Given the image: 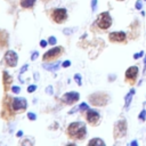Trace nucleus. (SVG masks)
Segmentation results:
<instances>
[{"label": "nucleus", "instance_id": "5701e85b", "mask_svg": "<svg viewBox=\"0 0 146 146\" xmlns=\"http://www.w3.org/2000/svg\"><path fill=\"white\" fill-rule=\"evenodd\" d=\"M74 79L76 80V82H78V84H79V86H81V78H80V75H79V74H75V76H74Z\"/></svg>", "mask_w": 146, "mask_h": 146}, {"label": "nucleus", "instance_id": "393cba45", "mask_svg": "<svg viewBox=\"0 0 146 146\" xmlns=\"http://www.w3.org/2000/svg\"><path fill=\"white\" fill-rule=\"evenodd\" d=\"M48 42H49L50 44H55V43H56V39H55L54 36H50L49 40H48Z\"/></svg>", "mask_w": 146, "mask_h": 146}, {"label": "nucleus", "instance_id": "2eb2a0df", "mask_svg": "<svg viewBox=\"0 0 146 146\" xmlns=\"http://www.w3.org/2000/svg\"><path fill=\"white\" fill-rule=\"evenodd\" d=\"M59 62H57V63H55V64H52V65H43V67L44 68H47V70H49V71H57L58 70V67H59Z\"/></svg>", "mask_w": 146, "mask_h": 146}, {"label": "nucleus", "instance_id": "f8f14e48", "mask_svg": "<svg viewBox=\"0 0 146 146\" xmlns=\"http://www.w3.org/2000/svg\"><path fill=\"white\" fill-rule=\"evenodd\" d=\"M60 52H62V48H60V47H55V48L48 50V51L44 54L43 60H49V59H51V58H55V57L59 56Z\"/></svg>", "mask_w": 146, "mask_h": 146}, {"label": "nucleus", "instance_id": "f03ea898", "mask_svg": "<svg viewBox=\"0 0 146 146\" xmlns=\"http://www.w3.org/2000/svg\"><path fill=\"white\" fill-rule=\"evenodd\" d=\"M96 24L98 25V27H100L103 30L108 29L112 25V17H111L110 13L108 11H104V13L99 14L98 17H97Z\"/></svg>", "mask_w": 146, "mask_h": 146}, {"label": "nucleus", "instance_id": "f704fd0d", "mask_svg": "<svg viewBox=\"0 0 146 146\" xmlns=\"http://www.w3.org/2000/svg\"><path fill=\"white\" fill-rule=\"evenodd\" d=\"M22 135H23V132H22V131H18V132H17V137H21Z\"/></svg>", "mask_w": 146, "mask_h": 146}, {"label": "nucleus", "instance_id": "1a4fd4ad", "mask_svg": "<svg viewBox=\"0 0 146 146\" xmlns=\"http://www.w3.org/2000/svg\"><path fill=\"white\" fill-rule=\"evenodd\" d=\"M17 55H16V52L15 51H13V50H8L7 52H6V55H5V60L7 62V64L9 65V66H11V67H15L16 66V64H17Z\"/></svg>", "mask_w": 146, "mask_h": 146}, {"label": "nucleus", "instance_id": "2f4dec72", "mask_svg": "<svg viewBox=\"0 0 146 146\" xmlns=\"http://www.w3.org/2000/svg\"><path fill=\"white\" fill-rule=\"evenodd\" d=\"M26 70H27V65H25V66H23V67L21 68V74H22V73H23L24 71H26Z\"/></svg>", "mask_w": 146, "mask_h": 146}, {"label": "nucleus", "instance_id": "b1692460", "mask_svg": "<svg viewBox=\"0 0 146 146\" xmlns=\"http://www.w3.org/2000/svg\"><path fill=\"white\" fill-rule=\"evenodd\" d=\"M27 116H29V119H30V120H32V121L36 119L35 114H33V113H27Z\"/></svg>", "mask_w": 146, "mask_h": 146}, {"label": "nucleus", "instance_id": "39448f33", "mask_svg": "<svg viewBox=\"0 0 146 146\" xmlns=\"http://www.w3.org/2000/svg\"><path fill=\"white\" fill-rule=\"evenodd\" d=\"M51 17H52V19H54L56 23H59V24H60V23L65 22L66 17H67L66 9H64V8H57V9H55V10H52Z\"/></svg>", "mask_w": 146, "mask_h": 146}, {"label": "nucleus", "instance_id": "72a5a7b5", "mask_svg": "<svg viewBox=\"0 0 146 146\" xmlns=\"http://www.w3.org/2000/svg\"><path fill=\"white\" fill-rule=\"evenodd\" d=\"M146 71V55H145V58H144V72Z\"/></svg>", "mask_w": 146, "mask_h": 146}, {"label": "nucleus", "instance_id": "4be33fe9", "mask_svg": "<svg viewBox=\"0 0 146 146\" xmlns=\"http://www.w3.org/2000/svg\"><path fill=\"white\" fill-rule=\"evenodd\" d=\"M96 7H97V0H91V8H92V11L96 10Z\"/></svg>", "mask_w": 146, "mask_h": 146}, {"label": "nucleus", "instance_id": "7c9ffc66", "mask_svg": "<svg viewBox=\"0 0 146 146\" xmlns=\"http://www.w3.org/2000/svg\"><path fill=\"white\" fill-rule=\"evenodd\" d=\"M70 64H71V63H70V60H66V62H64V63H63V66H64V67H68V66H70Z\"/></svg>", "mask_w": 146, "mask_h": 146}, {"label": "nucleus", "instance_id": "aec40b11", "mask_svg": "<svg viewBox=\"0 0 146 146\" xmlns=\"http://www.w3.org/2000/svg\"><path fill=\"white\" fill-rule=\"evenodd\" d=\"M141 8H143V3H141V0H137V1H136V9L140 10Z\"/></svg>", "mask_w": 146, "mask_h": 146}, {"label": "nucleus", "instance_id": "e433bc0d", "mask_svg": "<svg viewBox=\"0 0 146 146\" xmlns=\"http://www.w3.org/2000/svg\"><path fill=\"white\" fill-rule=\"evenodd\" d=\"M119 1H122V0H119Z\"/></svg>", "mask_w": 146, "mask_h": 146}, {"label": "nucleus", "instance_id": "f3484780", "mask_svg": "<svg viewBox=\"0 0 146 146\" xmlns=\"http://www.w3.org/2000/svg\"><path fill=\"white\" fill-rule=\"evenodd\" d=\"M3 83H5L6 86L11 83V78L8 75V73H7V72H3Z\"/></svg>", "mask_w": 146, "mask_h": 146}, {"label": "nucleus", "instance_id": "473e14b6", "mask_svg": "<svg viewBox=\"0 0 146 146\" xmlns=\"http://www.w3.org/2000/svg\"><path fill=\"white\" fill-rule=\"evenodd\" d=\"M130 145H131V146H137V145H138V143H137L136 140H132V141L130 143Z\"/></svg>", "mask_w": 146, "mask_h": 146}, {"label": "nucleus", "instance_id": "f257e3e1", "mask_svg": "<svg viewBox=\"0 0 146 146\" xmlns=\"http://www.w3.org/2000/svg\"><path fill=\"white\" fill-rule=\"evenodd\" d=\"M67 133L70 137L75 138V139H83L87 133L86 124L83 122H73L68 125Z\"/></svg>", "mask_w": 146, "mask_h": 146}, {"label": "nucleus", "instance_id": "7ed1b4c3", "mask_svg": "<svg viewBox=\"0 0 146 146\" xmlns=\"http://www.w3.org/2000/svg\"><path fill=\"white\" fill-rule=\"evenodd\" d=\"M125 133H127V121L124 119L116 121L114 124V136L116 138H121L125 136Z\"/></svg>", "mask_w": 146, "mask_h": 146}, {"label": "nucleus", "instance_id": "6e6552de", "mask_svg": "<svg viewBox=\"0 0 146 146\" xmlns=\"http://www.w3.org/2000/svg\"><path fill=\"white\" fill-rule=\"evenodd\" d=\"M11 107L14 111H23L26 108V100L25 98L21 97V98H14L13 103H11Z\"/></svg>", "mask_w": 146, "mask_h": 146}, {"label": "nucleus", "instance_id": "ddd939ff", "mask_svg": "<svg viewBox=\"0 0 146 146\" xmlns=\"http://www.w3.org/2000/svg\"><path fill=\"white\" fill-rule=\"evenodd\" d=\"M133 95H135V89H131V90L125 95V97H124V100H125L124 106H125V108H128V107H129V105H130V103H131V100H132Z\"/></svg>", "mask_w": 146, "mask_h": 146}, {"label": "nucleus", "instance_id": "a878e982", "mask_svg": "<svg viewBox=\"0 0 146 146\" xmlns=\"http://www.w3.org/2000/svg\"><path fill=\"white\" fill-rule=\"evenodd\" d=\"M35 89H36V86H30V87L27 88V91H29V92H33Z\"/></svg>", "mask_w": 146, "mask_h": 146}, {"label": "nucleus", "instance_id": "c85d7f7f", "mask_svg": "<svg viewBox=\"0 0 146 146\" xmlns=\"http://www.w3.org/2000/svg\"><path fill=\"white\" fill-rule=\"evenodd\" d=\"M47 43H48V42H47V41H44V40H41V41H40V46H41V47H46V46H47Z\"/></svg>", "mask_w": 146, "mask_h": 146}, {"label": "nucleus", "instance_id": "4468645a", "mask_svg": "<svg viewBox=\"0 0 146 146\" xmlns=\"http://www.w3.org/2000/svg\"><path fill=\"white\" fill-rule=\"evenodd\" d=\"M35 0H21V6L23 8H31L34 5Z\"/></svg>", "mask_w": 146, "mask_h": 146}, {"label": "nucleus", "instance_id": "9d476101", "mask_svg": "<svg viewBox=\"0 0 146 146\" xmlns=\"http://www.w3.org/2000/svg\"><path fill=\"white\" fill-rule=\"evenodd\" d=\"M87 121L90 124H97L99 121V113L95 110H88L87 112Z\"/></svg>", "mask_w": 146, "mask_h": 146}, {"label": "nucleus", "instance_id": "cd10ccee", "mask_svg": "<svg viewBox=\"0 0 146 146\" xmlns=\"http://www.w3.org/2000/svg\"><path fill=\"white\" fill-rule=\"evenodd\" d=\"M38 55H39V54H38V51L33 52V54H32V57H31V59H32V60H34V59H35V58L38 57Z\"/></svg>", "mask_w": 146, "mask_h": 146}, {"label": "nucleus", "instance_id": "423d86ee", "mask_svg": "<svg viewBox=\"0 0 146 146\" xmlns=\"http://www.w3.org/2000/svg\"><path fill=\"white\" fill-rule=\"evenodd\" d=\"M138 73H139V71H138V67L137 66H130L125 71V80L129 83H133L136 81V78H137Z\"/></svg>", "mask_w": 146, "mask_h": 146}, {"label": "nucleus", "instance_id": "9b49d317", "mask_svg": "<svg viewBox=\"0 0 146 146\" xmlns=\"http://www.w3.org/2000/svg\"><path fill=\"white\" fill-rule=\"evenodd\" d=\"M110 40L112 42H123L125 40V33L122 32V31H119V32H112L110 33Z\"/></svg>", "mask_w": 146, "mask_h": 146}, {"label": "nucleus", "instance_id": "a211bd4d", "mask_svg": "<svg viewBox=\"0 0 146 146\" xmlns=\"http://www.w3.org/2000/svg\"><path fill=\"white\" fill-rule=\"evenodd\" d=\"M145 117H146V111H145V110H141V112H140L139 115H138V119L141 120V121H144Z\"/></svg>", "mask_w": 146, "mask_h": 146}, {"label": "nucleus", "instance_id": "20e7f679", "mask_svg": "<svg viewBox=\"0 0 146 146\" xmlns=\"http://www.w3.org/2000/svg\"><path fill=\"white\" fill-rule=\"evenodd\" d=\"M107 100H108V96L103 92H97V94H94L92 96H90V102L94 105L103 106L107 103Z\"/></svg>", "mask_w": 146, "mask_h": 146}, {"label": "nucleus", "instance_id": "c9c22d12", "mask_svg": "<svg viewBox=\"0 0 146 146\" xmlns=\"http://www.w3.org/2000/svg\"><path fill=\"white\" fill-rule=\"evenodd\" d=\"M113 79H115V75H111L110 76V80H113Z\"/></svg>", "mask_w": 146, "mask_h": 146}, {"label": "nucleus", "instance_id": "6ab92c4d", "mask_svg": "<svg viewBox=\"0 0 146 146\" xmlns=\"http://www.w3.org/2000/svg\"><path fill=\"white\" fill-rule=\"evenodd\" d=\"M144 55H145V54H144V51L141 50V51H139V52H137V54H135V55H133V58H135V59H138V58H140V57H143Z\"/></svg>", "mask_w": 146, "mask_h": 146}, {"label": "nucleus", "instance_id": "412c9836", "mask_svg": "<svg viewBox=\"0 0 146 146\" xmlns=\"http://www.w3.org/2000/svg\"><path fill=\"white\" fill-rule=\"evenodd\" d=\"M79 108H80V110H82V111H84V110H89V106H88L86 103H82V104H80Z\"/></svg>", "mask_w": 146, "mask_h": 146}, {"label": "nucleus", "instance_id": "bb28decb", "mask_svg": "<svg viewBox=\"0 0 146 146\" xmlns=\"http://www.w3.org/2000/svg\"><path fill=\"white\" fill-rule=\"evenodd\" d=\"M11 90H13V92H15V94H18V92L21 91L19 87H13V88H11Z\"/></svg>", "mask_w": 146, "mask_h": 146}, {"label": "nucleus", "instance_id": "dca6fc26", "mask_svg": "<svg viewBox=\"0 0 146 146\" xmlns=\"http://www.w3.org/2000/svg\"><path fill=\"white\" fill-rule=\"evenodd\" d=\"M89 145H90V146H91V145H102V146H104L105 143H104L102 139H99V138H94V139H91V140L89 141Z\"/></svg>", "mask_w": 146, "mask_h": 146}, {"label": "nucleus", "instance_id": "0eeeda50", "mask_svg": "<svg viewBox=\"0 0 146 146\" xmlns=\"http://www.w3.org/2000/svg\"><path fill=\"white\" fill-rule=\"evenodd\" d=\"M79 97H80V95H79L76 91H71V92L64 94V95L62 96V100H63V103L70 105V104L75 103L76 100H79Z\"/></svg>", "mask_w": 146, "mask_h": 146}, {"label": "nucleus", "instance_id": "c756f323", "mask_svg": "<svg viewBox=\"0 0 146 146\" xmlns=\"http://www.w3.org/2000/svg\"><path fill=\"white\" fill-rule=\"evenodd\" d=\"M51 90H52V88H51L50 86H49V87H48V88L46 89V91H47V94H49V95H51V94H52V91H51Z\"/></svg>", "mask_w": 146, "mask_h": 146}, {"label": "nucleus", "instance_id": "4c0bfd02", "mask_svg": "<svg viewBox=\"0 0 146 146\" xmlns=\"http://www.w3.org/2000/svg\"><path fill=\"white\" fill-rule=\"evenodd\" d=\"M145 1H146V0H145Z\"/></svg>", "mask_w": 146, "mask_h": 146}]
</instances>
